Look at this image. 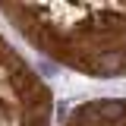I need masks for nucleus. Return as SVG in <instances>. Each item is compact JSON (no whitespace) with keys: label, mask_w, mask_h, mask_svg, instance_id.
Listing matches in <instances>:
<instances>
[{"label":"nucleus","mask_w":126,"mask_h":126,"mask_svg":"<svg viewBox=\"0 0 126 126\" xmlns=\"http://www.w3.org/2000/svg\"><path fill=\"white\" fill-rule=\"evenodd\" d=\"M38 82H41V79H38V73H32L29 66H22V69L10 73V85H13L16 94H22V92H29V88H35Z\"/></svg>","instance_id":"obj_1"},{"label":"nucleus","mask_w":126,"mask_h":126,"mask_svg":"<svg viewBox=\"0 0 126 126\" xmlns=\"http://www.w3.org/2000/svg\"><path fill=\"white\" fill-rule=\"evenodd\" d=\"M47 110L50 107H32L19 113V126H47Z\"/></svg>","instance_id":"obj_2"},{"label":"nucleus","mask_w":126,"mask_h":126,"mask_svg":"<svg viewBox=\"0 0 126 126\" xmlns=\"http://www.w3.org/2000/svg\"><path fill=\"white\" fill-rule=\"evenodd\" d=\"M123 60H126V50H123ZM123 73H126V69H123Z\"/></svg>","instance_id":"obj_3"}]
</instances>
